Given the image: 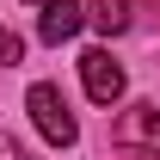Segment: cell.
Here are the masks:
<instances>
[{"instance_id": "6da1fadb", "label": "cell", "mask_w": 160, "mask_h": 160, "mask_svg": "<svg viewBox=\"0 0 160 160\" xmlns=\"http://www.w3.org/2000/svg\"><path fill=\"white\" fill-rule=\"evenodd\" d=\"M25 105H31V123H37V129L56 142V148H74V142H80V123H74V111H68V99H62V86L37 80Z\"/></svg>"}, {"instance_id": "7a4b0ae2", "label": "cell", "mask_w": 160, "mask_h": 160, "mask_svg": "<svg viewBox=\"0 0 160 160\" xmlns=\"http://www.w3.org/2000/svg\"><path fill=\"white\" fill-rule=\"evenodd\" d=\"M80 80L99 105H117L123 99V62H111V49H86L80 56Z\"/></svg>"}, {"instance_id": "3957f363", "label": "cell", "mask_w": 160, "mask_h": 160, "mask_svg": "<svg viewBox=\"0 0 160 160\" xmlns=\"http://www.w3.org/2000/svg\"><path fill=\"white\" fill-rule=\"evenodd\" d=\"M111 142L123 154L129 148H160V105H129L117 123H111Z\"/></svg>"}, {"instance_id": "277c9868", "label": "cell", "mask_w": 160, "mask_h": 160, "mask_svg": "<svg viewBox=\"0 0 160 160\" xmlns=\"http://www.w3.org/2000/svg\"><path fill=\"white\" fill-rule=\"evenodd\" d=\"M80 25H86V6H80V0H49L43 19H37V37L43 43H68Z\"/></svg>"}, {"instance_id": "5b68a950", "label": "cell", "mask_w": 160, "mask_h": 160, "mask_svg": "<svg viewBox=\"0 0 160 160\" xmlns=\"http://www.w3.org/2000/svg\"><path fill=\"white\" fill-rule=\"evenodd\" d=\"M86 19L99 25L105 37H117V31L136 25V0H92V6H86Z\"/></svg>"}, {"instance_id": "8992f818", "label": "cell", "mask_w": 160, "mask_h": 160, "mask_svg": "<svg viewBox=\"0 0 160 160\" xmlns=\"http://www.w3.org/2000/svg\"><path fill=\"white\" fill-rule=\"evenodd\" d=\"M25 56V43H19V31H0V62H19Z\"/></svg>"}, {"instance_id": "52a82bcc", "label": "cell", "mask_w": 160, "mask_h": 160, "mask_svg": "<svg viewBox=\"0 0 160 160\" xmlns=\"http://www.w3.org/2000/svg\"><path fill=\"white\" fill-rule=\"evenodd\" d=\"M0 160H31V154H25V142H12V136H0Z\"/></svg>"}, {"instance_id": "ba28073f", "label": "cell", "mask_w": 160, "mask_h": 160, "mask_svg": "<svg viewBox=\"0 0 160 160\" xmlns=\"http://www.w3.org/2000/svg\"><path fill=\"white\" fill-rule=\"evenodd\" d=\"M129 160H160V148H129Z\"/></svg>"}, {"instance_id": "9c48e42d", "label": "cell", "mask_w": 160, "mask_h": 160, "mask_svg": "<svg viewBox=\"0 0 160 160\" xmlns=\"http://www.w3.org/2000/svg\"><path fill=\"white\" fill-rule=\"evenodd\" d=\"M31 6H49V0H31Z\"/></svg>"}]
</instances>
